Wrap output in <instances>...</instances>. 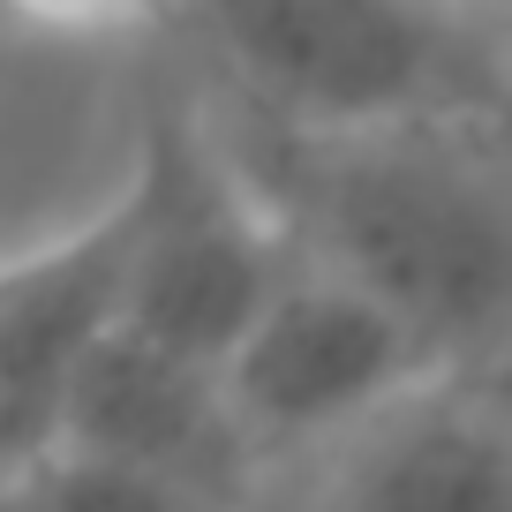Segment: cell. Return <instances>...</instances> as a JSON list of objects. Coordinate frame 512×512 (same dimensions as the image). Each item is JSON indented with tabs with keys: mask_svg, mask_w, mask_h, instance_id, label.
<instances>
[{
	"mask_svg": "<svg viewBox=\"0 0 512 512\" xmlns=\"http://www.w3.org/2000/svg\"><path fill=\"white\" fill-rule=\"evenodd\" d=\"M287 189L317 272L369 294L422 362L497 339L512 302V204L490 128L309 136Z\"/></svg>",
	"mask_w": 512,
	"mask_h": 512,
	"instance_id": "1",
	"label": "cell"
},
{
	"mask_svg": "<svg viewBox=\"0 0 512 512\" xmlns=\"http://www.w3.org/2000/svg\"><path fill=\"white\" fill-rule=\"evenodd\" d=\"M249 98L302 136L490 128L505 98L497 23L422 0H226L204 16Z\"/></svg>",
	"mask_w": 512,
	"mask_h": 512,
	"instance_id": "2",
	"label": "cell"
},
{
	"mask_svg": "<svg viewBox=\"0 0 512 512\" xmlns=\"http://www.w3.org/2000/svg\"><path fill=\"white\" fill-rule=\"evenodd\" d=\"M113 204L128 226L121 332L219 369L287 272L272 211L219 159L196 106L181 98H159L144 113L136 174Z\"/></svg>",
	"mask_w": 512,
	"mask_h": 512,
	"instance_id": "3",
	"label": "cell"
},
{
	"mask_svg": "<svg viewBox=\"0 0 512 512\" xmlns=\"http://www.w3.org/2000/svg\"><path fill=\"white\" fill-rule=\"evenodd\" d=\"M422 369V347L369 294L317 264H287L219 362V400L234 437H317L332 422L400 407Z\"/></svg>",
	"mask_w": 512,
	"mask_h": 512,
	"instance_id": "4",
	"label": "cell"
},
{
	"mask_svg": "<svg viewBox=\"0 0 512 512\" xmlns=\"http://www.w3.org/2000/svg\"><path fill=\"white\" fill-rule=\"evenodd\" d=\"M121 256V204L23 256H0V482L53 452L68 377L121 324Z\"/></svg>",
	"mask_w": 512,
	"mask_h": 512,
	"instance_id": "5",
	"label": "cell"
},
{
	"mask_svg": "<svg viewBox=\"0 0 512 512\" xmlns=\"http://www.w3.org/2000/svg\"><path fill=\"white\" fill-rule=\"evenodd\" d=\"M226 445H234V422H226V400H219V369L166 354L151 339L121 332V324L83 354L61 415H53V452L61 460L128 467V475L189 482V490L211 482Z\"/></svg>",
	"mask_w": 512,
	"mask_h": 512,
	"instance_id": "6",
	"label": "cell"
},
{
	"mask_svg": "<svg viewBox=\"0 0 512 512\" xmlns=\"http://www.w3.org/2000/svg\"><path fill=\"white\" fill-rule=\"evenodd\" d=\"M324 512H512V445L490 392H407L347 460Z\"/></svg>",
	"mask_w": 512,
	"mask_h": 512,
	"instance_id": "7",
	"label": "cell"
},
{
	"mask_svg": "<svg viewBox=\"0 0 512 512\" xmlns=\"http://www.w3.org/2000/svg\"><path fill=\"white\" fill-rule=\"evenodd\" d=\"M16 512H211L204 490L189 482H159V475H128V467H98V460H38L8 482Z\"/></svg>",
	"mask_w": 512,
	"mask_h": 512,
	"instance_id": "8",
	"label": "cell"
},
{
	"mask_svg": "<svg viewBox=\"0 0 512 512\" xmlns=\"http://www.w3.org/2000/svg\"><path fill=\"white\" fill-rule=\"evenodd\" d=\"M0 512H16V505H8V482H0Z\"/></svg>",
	"mask_w": 512,
	"mask_h": 512,
	"instance_id": "9",
	"label": "cell"
}]
</instances>
